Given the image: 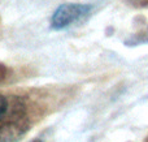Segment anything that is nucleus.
<instances>
[{"instance_id":"f257e3e1","label":"nucleus","mask_w":148,"mask_h":142,"mask_svg":"<svg viewBox=\"0 0 148 142\" xmlns=\"http://www.w3.org/2000/svg\"><path fill=\"white\" fill-rule=\"evenodd\" d=\"M29 127L26 106L18 97L0 93V137L7 141L17 140Z\"/></svg>"},{"instance_id":"f03ea898","label":"nucleus","mask_w":148,"mask_h":142,"mask_svg":"<svg viewBox=\"0 0 148 142\" xmlns=\"http://www.w3.org/2000/svg\"><path fill=\"white\" fill-rule=\"evenodd\" d=\"M92 9V5L82 3H64L59 5L51 17V28L53 30H62L81 21Z\"/></svg>"}]
</instances>
